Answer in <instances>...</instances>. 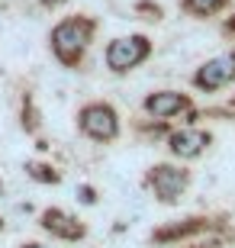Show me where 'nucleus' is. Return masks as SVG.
<instances>
[{"label": "nucleus", "mask_w": 235, "mask_h": 248, "mask_svg": "<svg viewBox=\"0 0 235 248\" xmlns=\"http://www.w3.org/2000/svg\"><path fill=\"white\" fill-rule=\"evenodd\" d=\"M23 129L26 132H39V126H42V120H39V110H36V103H32V97L26 93V100H23Z\"/></svg>", "instance_id": "nucleus-12"}, {"label": "nucleus", "mask_w": 235, "mask_h": 248, "mask_svg": "<svg viewBox=\"0 0 235 248\" xmlns=\"http://www.w3.org/2000/svg\"><path fill=\"white\" fill-rule=\"evenodd\" d=\"M190 248H222V242H219V239H209V242H193Z\"/></svg>", "instance_id": "nucleus-15"}, {"label": "nucleus", "mask_w": 235, "mask_h": 248, "mask_svg": "<svg viewBox=\"0 0 235 248\" xmlns=\"http://www.w3.org/2000/svg\"><path fill=\"white\" fill-rule=\"evenodd\" d=\"M226 7H229V0H181V10H184V13L200 16V19L213 16V13H219V10H226Z\"/></svg>", "instance_id": "nucleus-10"}, {"label": "nucleus", "mask_w": 235, "mask_h": 248, "mask_svg": "<svg viewBox=\"0 0 235 248\" xmlns=\"http://www.w3.org/2000/svg\"><path fill=\"white\" fill-rule=\"evenodd\" d=\"M229 107H235V97H232V100H229Z\"/></svg>", "instance_id": "nucleus-21"}, {"label": "nucleus", "mask_w": 235, "mask_h": 248, "mask_svg": "<svg viewBox=\"0 0 235 248\" xmlns=\"http://www.w3.org/2000/svg\"><path fill=\"white\" fill-rule=\"evenodd\" d=\"M142 110L148 113V116H155V120H174V116H181V113H190L193 103H190V97L181 93V91H155L142 100Z\"/></svg>", "instance_id": "nucleus-8"}, {"label": "nucleus", "mask_w": 235, "mask_h": 248, "mask_svg": "<svg viewBox=\"0 0 235 248\" xmlns=\"http://www.w3.org/2000/svg\"><path fill=\"white\" fill-rule=\"evenodd\" d=\"M39 226H42V232H48L52 239H62V242H81L84 235H87V226H84L78 216L58 210V206H48V210H42V216H39Z\"/></svg>", "instance_id": "nucleus-6"}, {"label": "nucleus", "mask_w": 235, "mask_h": 248, "mask_svg": "<svg viewBox=\"0 0 235 248\" xmlns=\"http://www.w3.org/2000/svg\"><path fill=\"white\" fill-rule=\"evenodd\" d=\"M94 32H97V19L91 16H64L58 19L48 32V46H52V55L58 58L62 68H78L87 52V46L94 42Z\"/></svg>", "instance_id": "nucleus-1"}, {"label": "nucleus", "mask_w": 235, "mask_h": 248, "mask_svg": "<svg viewBox=\"0 0 235 248\" xmlns=\"http://www.w3.org/2000/svg\"><path fill=\"white\" fill-rule=\"evenodd\" d=\"M209 229H213V219H209V216H190V219H184V222H168L161 229H155L148 239H152V245H174V242L203 235V232H209Z\"/></svg>", "instance_id": "nucleus-9"}, {"label": "nucleus", "mask_w": 235, "mask_h": 248, "mask_svg": "<svg viewBox=\"0 0 235 248\" xmlns=\"http://www.w3.org/2000/svg\"><path fill=\"white\" fill-rule=\"evenodd\" d=\"M152 58V39L136 32V36H119L113 42H107L103 48V62L113 74H129L136 71L142 62Z\"/></svg>", "instance_id": "nucleus-2"}, {"label": "nucleus", "mask_w": 235, "mask_h": 248, "mask_svg": "<svg viewBox=\"0 0 235 248\" xmlns=\"http://www.w3.org/2000/svg\"><path fill=\"white\" fill-rule=\"evenodd\" d=\"M209 142H213V136H209L206 129L184 126V129H174L171 136H168V152L174 158H181V161H193V158H200L209 148Z\"/></svg>", "instance_id": "nucleus-7"}, {"label": "nucleus", "mask_w": 235, "mask_h": 248, "mask_svg": "<svg viewBox=\"0 0 235 248\" xmlns=\"http://www.w3.org/2000/svg\"><path fill=\"white\" fill-rule=\"evenodd\" d=\"M222 32H229V36H235V16H229L226 23H222Z\"/></svg>", "instance_id": "nucleus-16"}, {"label": "nucleus", "mask_w": 235, "mask_h": 248, "mask_svg": "<svg viewBox=\"0 0 235 248\" xmlns=\"http://www.w3.org/2000/svg\"><path fill=\"white\" fill-rule=\"evenodd\" d=\"M136 10H139V13H148L145 19H161V7H158V3H152V0H139Z\"/></svg>", "instance_id": "nucleus-13"}, {"label": "nucleus", "mask_w": 235, "mask_h": 248, "mask_svg": "<svg viewBox=\"0 0 235 248\" xmlns=\"http://www.w3.org/2000/svg\"><path fill=\"white\" fill-rule=\"evenodd\" d=\"M19 248H52V245H42V242H26V245H19Z\"/></svg>", "instance_id": "nucleus-18"}, {"label": "nucleus", "mask_w": 235, "mask_h": 248, "mask_svg": "<svg viewBox=\"0 0 235 248\" xmlns=\"http://www.w3.org/2000/svg\"><path fill=\"white\" fill-rule=\"evenodd\" d=\"M78 129L91 142H116L119 139V113L113 110V103H103V100L84 103L78 110Z\"/></svg>", "instance_id": "nucleus-4"}, {"label": "nucleus", "mask_w": 235, "mask_h": 248, "mask_svg": "<svg viewBox=\"0 0 235 248\" xmlns=\"http://www.w3.org/2000/svg\"><path fill=\"white\" fill-rule=\"evenodd\" d=\"M235 81V48L232 52H222V55L209 58V62H203L193 71V87L203 93H216L222 91V87H229V84Z\"/></svg>", "instance_id": "nucleus-5"}, {"label": "nucleus", "mask_w": 235, "mask_h": 248, "mask_svg": "<svg viewBox=\"0 0 235 248\" xmlns=\"http://www.w3.org/2000/svg\"><path fill=\"white\" fill-rule=\"evenodd\" d=\"M62 3H68V0H42V7H46V10H55V7H62Z\"/></svg>", "instance_id": "nucleus-17"}, {"label": "nucleus", "mask_w": 235, "mask_h": 248, "mask_svg": "<svg viewBox=\"0 0 235 248\" xmlns=\"http://www.w3.org/2000/svg\"><path fill=\"white\" fill-rule=\"evenodd\" d=\"M0 197H3V181H0Z\"/></svg>", "instance_id": "nucleus-19"}, {"label": "nucleus", "mask_w": 235, "mask_h": 248, "mask_svg": "<svg viewBox=\"0 0 235 248\" xmlns=\"http://www.w3.org/2000/svg\"><path fill=\"white\" fill-rule=\"evenodd\" d=\"M78 200H81L84 206H94V203H97V190H94L91 184H78Z\"/></svg>", "instance_id": "nucleus-14"}, {"label": "nucleus", "mask_w": 235, "mask_h": 248, "mask_svg": "<svg viewBox=\"0 0 235 248\" xmlns=\"http://www.w3.org/2000/svg\"><path fill=\"white\" fill-rule=\"evenodd\" d=\"M0 232H3V216H0Z\"/></svg>", "instance_id": "nucleus-20"}, {"label": "nucleus", "mask_w": 235, "mask_h": 248, "mask_svg": "<svg viewBox=\"0 0 235 248\" xmlns=\"http://www.w3.org/2000/svg\"><path fill=\"white\" fill-rule=\"evenodd\" d=\"M145 187L152 190V197L164 206H174V203H181V197L187 193L190 187V171L181 165H152L145 171Z\"/></svg>", "instance_id": "nucleus-3"}, {"label": "nucleus", "mask_w": 235, "mask_h": 248, "mask_svg": "<svg viewBox=\"0 0 235 248\" xmlns=\"http://www.w3.org/2000/svg\"><path fill=\"white\" fill-rule=\"evenodd\" d=\"M26 174L36 181V184H62V174L58 168L46 165V161H26Z\"/></svg>", "instance_id": "nucleus-11"}]
</instances>
